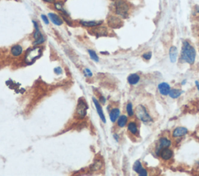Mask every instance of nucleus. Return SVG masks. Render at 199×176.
Listing matches in <instances>:
<instances>
[{
    "mask_svg": "<svg viewBox=\"0 0 199 176\" xmlns=\"http://www.w3.org/2000/svg\"><path fill=\"white\" fill-rule=\"evenodd\" d=\"M196 50L193 46L188 41H184L181 48V61L188 63L189 65H193L195 61Z\"/></svg>",
    "mask_w": 199,
    "mask_h": 176,
    "instance_id": "nucleus-1",
    "label": "nucleus"
},
{
    "mask_svg": "<svg viewBox=\"0 0 199 176\" xmlns=\"http://www.w3.org/2000/svg\"><path fill=\"white\" fill-rule=\"evenodd\" d=\"M114 10L116 15L122 19H127L129 17L131 6L127 0H113Z\"/></svg>",
    "mask_w": 199,
    "mask_h": 176,
    "instance_id": "nucleus-2",
    "label": "nucleus"
},
{
    "mask_svg": "<svg viewBox=\"0 0 199 176\" xmlns=\"http://www.w3.org/2000/svg\"><path fill=\"white\" fill-rule=\"evenodd\" d=\"M42 55V49L40 47H34L28 49L24 56L25 63L27 65H32L36 60H37Z\"/></svg>",
    "mask_w": 199,
    "mask_h": 176,
    "instance_id": "nucleus-3",
    "label": "nucleus"
},
{
    "mask_svg": "<svg viewBox=\"0 0 199 176\" xmlns=\"http://www.w3.org/2000/svg\"><path fill=\"white\" fill-rule=\"evenodd\" d=\"M135 115L138 120L143 123H150L153 121V119L150 117L146 109L142 105H138L135 109Z\"/></svg>",
    "mask_w": 199,
    "mask_h": 176,
    "instance_id": "nucleus-4",
    "label": "nucleus"
},
{
    "mask_svg": "<svg viewBox=\"0 0 199 176\" xmlns=\"http://www.w3.org/2000/svg\"><path fill=\"white\" fill-rule=\"evenodd\" d=\"M87 109H88L87 104L86 103L85 101L80 99L78 101V105H77V108H76V113L79 118L83 119L84 117H86Z\"/></svg>",
    "mask_w": 199,
    "mask_h": 176,
    "instance_id": "nucleus-5",
    "label": "nucleus"
},
{
    "mask_svg": "<svg viewBox=\"0 0 199 176\" xmlns=\"http://www.w3.org/2000/svg\"><path fill=\"white\" fill-rule=\"evenodd\" d=\"M107 23L109 26L113 29H117L120 28L123 24V22L121 20V18L118 16H110L107 19Z\"/></svg>",
    "mask_w": 199,
    "mask_h": 176,
    "instance_id": "nucleus-6",
    "label": "nucleus"
},
{
    "mask_svg": "<svg viewBox=\"0 0 199 176\" xmlns=\"http://www.w3.org/2000/svg\"><path fill=\"white\" fill-rule=\"evenodd\" d=\"M91 34L96 36L97 37H107L108 35L107 28L105 26H98L96 27H93L91 30Z\"/></svg>",
    "mask_w": 199,
    "mask_h": 176,
    "instance_id": "nucleus-7",
    "label": "nucleus"
},
{
    "mask_svg": "<svg viewBox=\"0 0 199 176\" xmlns=\"http://www.w3.org/2000/svg\"><path fill=\"white\" fill-rule=\"evenodd\" d=\"M170 145H171V141H170V140L168 139L167 137H161L160 139V141H159L158 147H157V148H156V154L159 155L160 150H162L163 148H164V147H170Z\"/></svg>",
    "mask_w": 199,
    "mask_h": 176,
    "instance_id": "nucleus-8",
    "label": "nucleus"
},
{
    "mask_svg": "<svg viewBox=\"0 0 199 176\" xmlns=\"http://www.w3.org/2000/svg\"><path fill=\"white\" fill-rule=\"evenodd\" d=\"M93 104H94V106H95V108H96V109H97V113H98V115H99V117H100V118L101 119V120L103 121L104 123H106V122H107L106 117H105V116H104V112H103V109H102V107H101V103H100L99 101L97 100V99L94 98V97L93 98Z\"/></svg>",
    "mask_w": 199,
    "mask_h": 176,
    "instance_id": "nucleus-9",
    "label": "nucleus"
},
{
    "mask_svg": "<svg viewBox=\"0 0 199 176\" xmlns=\"http://www.w3.org/2000/svg\"><path fill=\"white\" fill-rule=\"evenodd\" d=\"M160 158H162L164 161H168V160L171 159L173 155V152L171 149H169V147H164L162 150H160Z\"/></svg>",
    "mask_w": 199,
    "mask_h": 176,
    "instance_id": "nucleus-10",
    "label": "nucleus"
},
{
    "mask_svg": "<svg viewBox=\"0 0 199 176\" xmlns=\"http://www.w3.org/2000/svg\"><path fill=\"white\" fill-rule=\"evenodd\" d=\"M133 170L141 176L148 175L147 170L142 167V165H141V162L139 161H137L135 162L134 165H133Z\"/></svg>",
    "mask_w": 199,
    "mask_h": 176,
    "instance_id": "nucleus-11",
    "label": "nucleus"
},
{
    "mask_svg": "<svg viewBox=\"0 0 199 176\" xmlns=\"http://www.w3.org/2000/svg\"><path fill=\"white\" fill-rule=\"evenodd\" d=\"M103 23L104 21L102 20H99V21H96V20H93V21H86V20H80L79 23L82 26H86V27H96V26H101V25L103 24Z\"/></svg>",
    "mask_w": 199,
    "mask_h": 176,
    "instance_id": "nucleus-12",
    "label": "nucleus"
},
{
    "mask_svg": "<svg viewBox=\"0 0 199 176\" xmlns=\"http://www.w3.org/2000/svg\"><path fill=\"white\" fill-rule=\"evenodd\" d=\"M158 90L160 94L163 96H167L169 94V90H170V86L166 82H162V83L159 84Z\"/></svg>",
    "mask_w": 199,
    "mask_h": 176,
    "instance_id": "nucleus-13",
    "label": "nucleus"
},
{
    "mask_svg": "<svg viewBox=\"0 0 199 176\" xmlns=\"http://www.w3.org/2000/svg\"><path fill=\"white\" fill-rule=\"evenodd\" d=\"M48 18L56 26H61V25L63 24V20H61V17H59V16H58L55 13H48Z\"/></svg>",
    "mask_w": 199,
    "mask_h": 176,
    "instance_id": "nucleus-14",
    "label": "nucleus"
},
{
    "mask_svg": "<svg viewBox=\"0 0 199 176\" xmlns=\"http://www.w3.org/2000/svg\"><path fill=\"white\" fill-rule=\"evenodd\" d=\"M169 59L172 63H175L177 61V56H178V50L175 46H171L169 50Z\"/></svg>",
    "mask_w": 199,
    "mask_h": 176,
    "instance_id": "nucleus-15",
    "label": "nucleus"
},
{
    "mask_svg": "<svg viewBox=\"0 0 199 176\" xmlns=\"http://www.w3.org/2000/svg\"><path fill=\"white\" fill-rule=\"evenodd\" d=\"M188 133V130L187 128L182 127V126H180V127H177L173 131V137H182V136L185 135Z\"/></svg>",
    "mask_w": 199,
    "mask_h": 176,
    "instance_id": "nucleus-16",
    "label": "nucleus"
},
{
    "mask_svg": "<svg viewBox=\"0 0 199 176\" xmlns=\"http://www.w3.org/2000/svg\"><path fill=\"white\" fill-rule=\"evenodd\" d=\"M120 117V109L117 108H113L110 112V120L112 123H115Z\"/></svg>",
    "mask_w": 199,
    "mask_h": 176,
    "instance_id": "nucleus-17",
    "label": "nucleus"
},
{
    "mask_svg": "<svg viewBox=\"0 0 199 176\" xmlns=\"http://www.w3.org/2000/svg\"><path fill=\"white\" fill-rule=\"evenodd\" d=\"M11 54L14 57H19L23 53V47L19 44H16L11 47Z\"/></svg>",
    "mask_w": 199,
    "mask_h": 176,
    "instance_id": "nucleus-18",
    "label": "nucleus"
},
{
    "mask_svg": "<svg viewBox=\"0 0 199 176\" xmlns=\"http://www.w3.org/2000/svg\"><path fill=\"white\" fill-rule=\"evenodd\" d=\"M140 81V77L138 74H131L128 77V82L129 85H134L138 84Z\"/></svg>",
    "mask_w": 199,
    "mask_h": 176,
    "instance_id": "nucleus-19",
    "label": "nucleus"
},
{
    "mask_svg": "<svg viewBox=\"0 0 199 176\" xmlns=\"http://www.w3.org/2000/svg\"><path fill=\"white\" fill-rule=\"evenodd\" d=\"M128 130L131 134L133 135H137L138 134V126L135 123V122H130L128 124Z\"/></svg>",
    "mask_w": 199,
    "mask_h": 176,
    "instance_id": "nucleus-20",
    "label": "nucleus"
},
{
    "mask_svg": "<svg viewBox=\"0 0 199 176\" xmlns=\"http://www.w3.org/2000/svg\"><path fill=\"white\" fill-rule=\"evenodd\" d=\"M103 168V163L102 161H100V160H97L95 161V162L92 165H90V170L92 171H98L101 170Z\"/></svg>",
    "mask_w": 199,
    "mask_h": 176,
    "instance_id": "nucleus-21",
    "label": "nucleus"
},
{
    "mask_svg": "<svg viewBox=\"0 0 199 176\" xmlns=\"http://www.w3.org/2000/svg\"><path fill=\"white\" fill-rule=\"evenodd\" d=\"M183 93V91L180 90V89H170L169 92V96L170 98L172 99H177L178 98L179 96H181V95Z\"/></svg>",
    "mask_w": 199,
    "mask_h": 176,
    "instance_id": "nucleus-22",
    "label": "nucleus"
},
{
    "mask_svg": "<svg viewBox=\"0 0 199 176\" xmlns=\"http://www.w3.org/2000/svg\"><path fill=\"white\" fill-rule=\"evenodd\" d=\"M127 123H128V117H127L126 116H121V117H119L118 119H117V124L119 127L122 128L124 127V126H125L127 124Z\"/></svg>",
    "mask_w": 199,
    "mask_h": 176,
    "instance_id": "nucleus-23",
    "label": "nucleus"
},
{
    "mask_svg": "<svg viewBox=\"0 0 199 176\" xmlns=\"http://www.w3.org/2000/svg\"><path fill=\"white\" fill-rule=\"evenodd\" d=\"M54 7H55V9H57V10H58V11L61 12L62 14H65V15H66V16H69V13L65 10V8H64L63 4L61 3V2H55V3H54Z\"/></svg>",
    "mask_w": 199,
    "mask_h": 176,
    "instance_id": "nucleus-24",
    "label": "nucleus"
},
{
    "mask_svg": "<svg viewBox=\"0 0 199 176\" xmlns=\"http://www.w3.org/2000/svg\"><path fill=\"white\" fill-rule=\"evenodd\" d=\"M88 53H89V57H90V58H91L92 60H93V61H96V62H98V61H99V57H98V55L97 54V53H96L94 50H88Z\"/></svg>",
    "mask_w": 199,
    "mask_h": 176,
    "instance_id": "nucleus-25",
    "label": "nucleus"
},
{
    "mask_svg": "<svg viewBox=\"0 0 199 176\" xmlns=\"http://www.w3.org/2000/svg\"><path fill=\"white\" fill-rule=\"evenodd\" d=\"M126 111L129 117H132L134 115V110H133V107H132V104L131 102L127 104L126 106Z\"/></svg>",
    "mask_w": 199,
    "mask_h": 176,
    "instance_id": "nucleus-26",
    "label": "nucleus"
},
{
    "mask_svg": "<svg viewBox=\"0 0 199 176\" xmlns=\"http://www.w3.org/2000/svg\"><path fill=\"white\" fill-rule=\"evenodd\" d=\"M151 58H152V52L151 51L146 52V53L142 54V58L145 59V61H149V60L151 59Z\"/></svg>",
    "mask_w": 199,
    "mask_h": 176,
    "instance_id": "nucleus-27",
    "label": "nucleus"
},
{
    "mask_svg": "<svg viewBox=\"0 0 199 176\" xmlns=\"http://www.w3.org/2000/svg\"><path fill=\"white\" fill-rule=\"evenodd\" d=\"M41 19H42V20H43L44 22H45V24L48 25L49 24V20H48V18L47 17V16H45V15H44V14H42V15H41Z\"/></svg>",
    "mask_w": 199,
    "mask_h": 176,
    "instance_id": "nucleus-28",
    "label": "nucleus"
},
{
    "mask_svg": "<svg viewBox=\"0 0 199 176\" xmlns=\"http://www.w3.org/2000/svg\"><path fill=\"white\" fill-rule=\"evenodd\" d=\"M85 74H86V76H88V77H92V76H93V73H92V71L88 68L85 69Z\"/></svg>",
    "mask_w": 199,
    "mask_h": 176,
    "instance_id": "nucleus-29",
    "label": "nucleus"
},
{
    "mask_svg": "<svg viewBox=\"0 0 199 176\" xmlns=\"http://www.w3.org/2000/svg\"><path fill=\"white\" fill-rule=\"evenodd\" d=\"M54 73L57 74H61V73H62V70H61V68L60 67L55 68L54 69Z\"/></svg>",
    "mask_w": 199,
    "mask_h": 176,
    "instance_id": "nucleus-30",
    "label": "nucleus"
},
{
    "mask_svg": "<svg viewBox=\"0 0 199 176\" xmlns=\"http://www.w3.org/2000/svg\"><path fill=\"white\" fill-rule=\"evenodd\" d=\"M101 103L104 104L105 102H106V99L104 98V96H101Z\"/></svg>",
    "mask_w": 199,
    "mask_h": 176,
    "instance_id": "nucleus-31",
    "label": "nucleus"
},
{
    "mask_svg": "<svg viewBox=\"0 0 199 176\" xmlns=\"http://www.w3.org/2000/svg\"><path fill=\"white\" fill-rule=\"evenodd\" d=\"M43 1H45V2H48V3H53V2H54V0H43Z\"/></svg>",
    "mask_w": 199,
    "mask_h": 176,
    "instance_id": "nucleus-32",
    "label": "nucleus"
},
{
    "mask_svg": "<svg viewBox=\"0 0 199 176\" xmlns=\"http://www.w3.org/2000/svg\"><path fill=\"white\" fill-rule=\"evenodd\" d=\"M113 138L116 140V141H118L119 138H118V135L117 134H113Z\"/></svg>",
    "mask_w": 199,
    "mask_h": 176,
    "instance_id": "nucleus-33",
    "label": "nucleus"
},
{
    "mask_svg": "<svg viewBox=\"0 0 199 176\" xmlns=\"http://www.w3.org/2000/svg\"><path fill=\"white\" fill-rule=\"evenodd\" d=\"M195 85H196V87H197V90L199 91V82H197V81H195Z\"/></svg>",
    "mask_w": 199,
    "mask_h": 176,
    "instance_id": "nucleus-34",
    "label": "nucleus"
},
{
    "mask_svg": "<svg viewBox=\"0 0 199 176\" xmlns=\"http://www.w3.org/2000/svg\"><path fill=\"white\" fill-rule=\"evenodd\" d=\"M186 83H187V79H184V80H183L182 82H181V85H185Z\"/></svg>",
    "mask_w": 199,
    "mask_h": 176,
    "instance_id": "nucleus-35",
    "label": "nucleus"
},
{
    "mask_svg": "<svg viewBox=\"0 0 199 176\" xmlns=\"http://www.w3.org/2000/svg\"></svg>",
    "mask_w": 199,
    "mask_h": 176,
    "instance_id": "nucleus-36",
    "label": "nucleus"
}]
</instances>
